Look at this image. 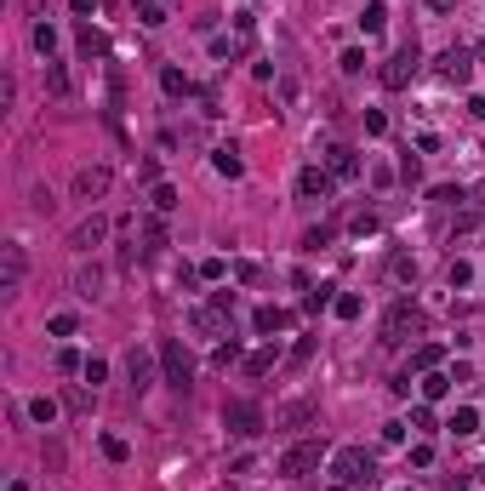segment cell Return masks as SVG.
Returning <instances> with one entry per match:
<instances>
[{"label": "cell", "instance_id": "6da1fadb", "mask_svg": "<svg viewBox=\"0 0 485 491\" xmlns=\"http://www.w3.org/2000/svg\"><path fill=\"white\" fill-rule=\"evenodd\" d=\"M331 474H337V485H371L377 480V457L366 452V445H343V452H331Z\"/></svg>", "mask_w": 485, "mask_h": 491}, {"label": "cell", "instance_id": "7a4b0ae2", "mask_svg": "<svg viewBox=\"0 0 485 491\" xmlns=\"http://www.w3.org/2000/svg\"><path fill=\"white\" fill-rule=\"evenodd\" d=\"M417 332H423L417 303H411V297H400V303H394L388 315H383V348H400V343H411Z\"/></svg>", "mask_w": 485, "mask_h": 491}, {"label": "cell", "instance_id": "3957f363", "mask_svg": "<svg viewBox=\"0 0 485 491\" xmlns=\"http://www.w3.org/2000/svg\"><path fill=\"white\" fill-rule=\"evenodd\" d=\"M308 423H320V400H308V394L280 400V406H274V417H269V428H280V434H303Z\"/></svg>", "mask_w": 485, "mask_h": 491}, {"label": "cell", "instance_id": "277c9868", "mask_svg": "<svg viewBox=\"0 0 485 491\" xmlns=\"http://www.w3.org/2000/svg\"><path fill=\"white\" fill-rule=\"evenodd\" d=\"M160 366H166V383L178 388V394L194 383V354H189L178 337H171V343H160Z\"/></svg>", "mask_w": 485, "mask_h": 491}, {"label": "cell", "instance_id": "5b68a950", "mask_svg": "<svg viewBox=\"0 0 485 491\" xmlns=\"http://www.w3.org/2000/svg\"><path fill=\"white\" fill-rule=\"evenodd\" d=\"M223 428H229V434H240V440H251V434L269 428V417H263L251 400H229V406H223Z\"/></svg>", "mask_w": 485, "mask_h": 491}, {"label": "cell", "instance_id": "8992f818", "mask_svg": "<svg viewBox=\"0 0 485 491\" xmlns=\"http://www.w3.org/2000/svg\"><path fill=\"white\" fill-rule=\"evenodd\" d=\"M417 63H423L417 40H406V46L388 58V69H383V86H388V92H406V86H411V74H417Z\"/></svg>", "mask_w": 485, "mask_h": 491}, {"label": "cell", "instance_id": "52a82bcc", "mask_svg": "<svg viewBox=\"0 0 485 491\" xmlns=\"http://www.w3.org/2000/svg\"><path fill=\"white\" fill-rule=\"evenodd\" d=\"M109 183H114V171H109V166H80V171H74V183H69V195L92 206V200L109 195Z\"/></svg>", "mask_w": 485, "mask_h": 491}, {"label": "cell", "instance_id": "ba28073f", "mask_svg": "<svg viewBox=\"0 0 485 491\" xmlns=\"http://www.w3.org/2000/svg\"><path fill=\"white\" fill-rule=\"evenodd\" d=\"M320 457H326V445H320V440H297L291 452L280 457V474H286V480H303L308 469H320Z\"/></svg>", "mask_w": 485, "mask_h": 491}, {"label": "cell", "instance_id": "9c48e42d", "mask_svg": "<svg viewBox=\"0 0 485 491\" xmlns=\"http://www.w3.org/2000/svg\"><path fill=\"white\" fill-rule=\"evenodd\" d=\"M23 275H29V251H23V240H6L0 246V292H18Z\"/></svg>", "mask_w": 485, "mask_h": 491}, {"label": "cell", "instance_id": "30bf717a", "mask_svg": "<svg viewBox=\"0 0 485 491\" xmlns=\"http://www.w3.org/2000/svg\"><path fill=\"white\" fill-rule=\"evenodd\" d=\"M103 240H109V217H103V211H92V217H80V223H74V235H69V246H74L80 257H86V251H98Z\"/></svg>", "mask_w": 485, "mask_h": 491}, {"label": "cell", "instance_id": "8fae6325", "mask_svg": "<svg viewBox=\"0 0 485 491\" xmlns=\"http://www.w3.org/2000/svg\"><path fill=\"white\" fill-rule=\"evenodd\" d=\"M126 383H131V394H143V388L154 383V360H149L143 348H131V354H126Z\"/></svg>", "mask_w": 485, "mask_h": 491}, {"label": "cell", "instance_id": "7c38bea8", "mask_svg": "<svg viewBox=\"0 0 485 491\" xmlns=\"http://www.w3.org/2000/svg\"><path fill=\"white\" fill-rule=\"evenodd\" d=\"M194 332L200 337H229V308H217V303L194 308Z\"/></svg>", "mask_w": 485, "mask_h": 491}, {"label": "cell", "instance_id": "4fadbf2b", "mask_svg": "<svg viewBox=\"0 0 485 491\" xmlns=\"http://www.w3.org/2000/svg\"><path fill=\"white\" fill-rule=\"evenodd\" d=\"M297 195H303V200H331V171L308 166V171L297 177Z\"/></svg>", "mask_w": 485, "mask_h": 491}, {"label": "cell", "instance_id": "5bb4252c", "mask_svg": "<svg viewBox=\"0 0 485 491\" xmlns=\"http://www.w3.org/2000/svg\"><path fill=\"white\" fill-rule=\"evenodd\" d=\"M468 69H474V58H468L463 46H451L446 58H439V74H446L451 86H463V80H468Z\"/></svg>", "mask_w": 485, "mask_h": 491}, {"label": "cell", "instance_id": "9a60e30c", "mask_svg": "<svg viewBox=\"0 0 485 491\" xmlns=\"http://www.w3.org/2000/svg\"><path fill=\"white\" fill-rule=\"evenodd\" d=\"M74 297H86V303L103 297V269H98V263H92V269H86V263L74 269Z\"/></svg>", "mask_w": 485, "mask_h": 491}, {"label": "cell", "instance_id": "2e32d148", "mask_svg": "<svg viewBox=\"0 0 485 491\" xmlns=\"http://www.w3.org/2000/svg\"><path fill=\"white\" fill-rule=\"evenodd\" d=\"M280 366V348H257V354H246V377H269Z\"/></svg>", "mask_w": 485, "mask_h": 491}, {"label": "cell", "instance_id": "e0dca14e", "mask_svg": "<svg viewBox=\"0 0 485 491\" xmlns=\"http://www.w3.org/2000/svg\"><path fill=\"white\" fill-rule=\"evenodd\" d=\"M211 166H217V177H240V171H246V160H240L234 149H217V155H211Z\"/></svg>", "mask_w": 485, "mask_h": 491}, {"label": "cell", "instance_id": "ac0fdd59", "mask_svg": "<svg viewBox=\"0 0 485 491\" xmlns=\"http://www.w3.org/2000/svg\"><path fill=\"white\" fill-rule=\"evenodd\" d=\"M29 417H34L40 428H52V423H58V400H46V394H40V400H29Z\"/></svg>", "mask_w": 485, "mask_h": 491}, {"label": "cell", "instance_id": "d6986e66", "mask_svg": "<svg viewBox=\"0 0 485 491\" xmlns=\"http://www.w3.org/2000/svg\"><path fill=\"white\" fill-rule=\"evenodd\" d=\"M46 86H52V98H69V69L58 58H46Z\"/></svg>", "mask_w": 485, "mask_h": 491}, {"label": "cell", "instance_id": "ffe728a7", "mask_svg": "<svg viewBox=\"0 0 485 491\" xmlns=\"http://www.w3.org/2000/svg\"><path fill=\"white\" fill-rule=\"evenodd\" d=\"M160 86H166V98H189V74L183 69H160Z\"/></svg>", "mask_w": 485, "mask_h": 491}, {"label": "cell", "instance_id": "44dd1931", "mask_svg": "<svg viewBox=\"0 0 485 491\" xmlns=\"http://www.w3.org/2000/svg\"><path fill=\"white\" fill-rule=\"evenodd\" d=\"M286 326H291L286 308H257V332H286Z\"/></svg>", "mask_w": 485, "mask_h": 491}, {"label": "cell", "instance_id": "7402d4cb", "mask_svg": "<svg viewBox=\"0 0 485 491\" xmlns=\"http://www.w3.org/2000/svg\"><path fill=\"white\" fill-rule=\"evenodd\" d=\"M131 6H138V18H143L149 29H160V23H166V0H131Z\"/></svg>", "mask_w": 485, "mask_h": 491}, {"label": "cell", "instance_id": "603a6c76", "mask_svg": "<svg viewBox=\"0 0 485 491\" xmlns=\"http://www.w3.org/2000/svg\"><path fill=\"white\" fill-rule=\"evenodd\" d=\"M331 171H337V177H360V160H354V149H331Z\"/></svg>", "mask_w": 485, "mask_h": 491}, {"label": "cell", "instance_id": "cb8c5ba5", "mask_svg": "<svg viewBox=\"0 0 485 491\" xmlns=\"http://www.w3.org/2000/svg\"><path fill=\"white\" fill-rule=\"evenodd\" d=\"M154 211H160V217L178 211V189H171V183H154Z\"/></svg>", "mask_w": 485, "mask_h": 491}, {"label": "cell", "instance_id": "d4e9b609", "mask_svg": "<svg viewBox=\"0 0 485 491\" xmlns=\"http://www.w3.org/2000/svg\"><path fill=\"white\" fill-rule=\"evenodd\" d=\"M143 240H149V251H160V246H166V223H160V211L143 223Z\"/></svg>", "mask_w": 485, "mask_h": 491}, {"label": "cell", "instance_id": "484cf974", "mask_svg": "<svg viewBox=\"0 0 485 491\" xmlns=\"http://www.w3.org/2000/svg\"><path fill=\"white\" fill-rule=\"evenodd\" d=\"M52 46H58V29H52V23H34V52L52 58Z\"/></svg>", "mask_w": 485, "mask_h": 491}, {"label": "cell", "instance_id": "4316f807", "mask_svg": "<svg viewBox=\"0 0 485 491\" xmlns=\"http://www.w3.org/2000/svg\"><path fill=\"white\" fill-rule=\"evenodd\" d=\"M411 366H417V372H434V366H439V343H423Z\"/></svg>", "mask_w": 485, "mask_h": 491}, {"label": "cell", "instance_id": "83f0119b", "mask_svg": "<svg viewBox=\"0 0 485 491\" xmlns=\"http://www.w3.org/2000/svg\"><path fill=\"white\" fill-rule=\"evenodd\" d=\"M446 388H451V377H439V372H428V377H423V400H439Z\"/></svg>", "mask_w": 485, "mask_h": 491}, {"label": "cell", "instance_id": "f1b7e54d", "mask_svg": "<svg viewBox=\"0 0 485 491\" xmlns=\"http://www.w3.org/2000/svg\"><path fill=\"white\" fill-rule=\"evenodd\" d=\"M474 428H479V412H468V406H463V412L451 417V434H474Z\"/></svg>", "mask_w": 485, "mask_h": 491}, {"label": "cell", "instance_id": "f546056e", "mask_svg": "<svg viewBox=\"0 0 485 491\" xmlns=\"http://www.w3.org/2000/svg\"><path fill=\"white\" fill-rule=\"evenodd\" d=\"M308 354H314V337H303V343L291 348V360H286V366H291V372H297V366H308Z\"/></svg>", "mask_w": 485, "mask_h": 491}, {"label": "cell", "instance_id": "4dcf8cb0", "mask_svg": "<svg viewBox=\"0 0 485 491\" xmlns=\"http://www.w3.org/2000/svg\"><path fill=\"white\" fill-rule=\"evenodd\" d=\"M80 52H86V58H92V52H103V34H92V23L80 29Z\"/></svg>", "mask_w": 485, "mask_h": 491}, {"label": "cell", "instance_id": "1f68e13d", "mask_svg": "<svg viewBox=\"0 0 485 491\" xmlns=\"http://www.w3.org/2000/svg\"><path fill=\"white\" fill-rule=\"evenodd\" d=\"M383 18H388V12H383V0H371V6H366V18H360V23H366V29L377 34V29H383Z\"/></svg>", "mask_w": 485, "mask_h": 491}, {"label": "cell", "instance_id": "d6a6232c", "mask_svg": "<svg viewBox=\"0 0 485 491\" xmlns=\"http://www.w3.org/2000/svg\"><path fill=\"white\" fill-rule=\"evenodd\" d=\"M337 315H343V320H360V297H354V292L337 297Z\"/></svg>", "mask_w": 485, "mask_h": 491}, {"label": "cell", "instance_id": "836d02e7", "mask_svg": "<svg viewBox=\"0 0 485 491\" xmlns=\"http://www.w3.org/2000/svg\"><path fill=\"white\" fill-rule=\"evenodd\" d=\"M46 332H52V337H69V332H74V315H52Z\"/></svg>", "mask_w": 485, "mask_h": 491}, {"label": "cell", "instance_id": "e575fe53", "mask_svg": "<svg viewBox=\"0 0 485 491\" xmlns=\"http://www.w3.org/2000/svg\"><path fill=\"white\" fill-rule=\"evenodd\" d=\"M80 372H86V383H92V388H98V383H103V377H109V366H103V360H86V366H80Z\"/></svg>", "mask_w": 485, "mask_h": 491}, {"label": "cell", "instance_id": "d590c367", "mask_svg": "<svg viewBox=\"0 0 485 491\" xmlns=\"http://www.w3.org/2000/svg\"><path fill=\"white\" fill-rule=\"evenodd\" d=\"M417 177H423V166H417V155H406L400 160V183H417Z\"/></svg>", "mask_w": 485, "mask_h": 491}, {"label": "cell", "instance_id": "8d00e7d4", "mask_svg": "<svg viewBox=\"0 0 485 491\" xmlns=\"http://www.w3.org/2000/svg\"><path fill=\"white\" fill-rule=\"evenodd\" d=\"M394 280H417V263L411 257H394Z\"/></svg>", "mask_w": 485, "mask_h": 491}, {"label": "cell", "instance_id": "74e56055", "mask_svg": "<svg viewBox=\"0 0 485 491\" xmlns=\"http://www.w3.org/2000/svg\"><path fill=\"white\" fill-rule=\"evenodd\" d=\"M234 354H240V343L229 337V343H217V354H211V360H217V366H229V360H234Z\"/></svg>", "mask_w": 485, "mask_h": 491}, {"label": "cell", "instance_id": "f35d334b", "mask_svg": "<svg viewBox=\"0 0 485 491\" xmlns=\"http://www.w3.org/2000/svg\"><path fill=\"white\" fill-rule=\"evenodd\" d=\"M366 69V52H343V74H360Z\"/></svg>", "mask_w": 485, "mask_h": 491}, {"label": "cell", "instance_id": "ab89813d", "mask_svg": "<svg viewBox=\"0 0 485 491\" xmlns=\"http://www.w3.org/2000/svg\"><path fill=\"white\" fill-rule=\"evenodd\" d=\"M326 240H331V229H308V235H303V246H308V251H320Z\"/></svg>", "mask_w": 485, "mask_h": 491}, {"label": "cell", "instance_id": "60d3db41", "mask_svg": "<svg viewBox=\"0 0 485 491\" xmlns=\"http://www.w3.org/2000/svg\"><path fill=\"white\" fill-rule=\"evenodd\" d=\"M103 452H109V457H114V463H126V457H131V452H126V440H114V434H109V440H103Z\"/></svg>", "mask_w": 485, "mask_h": 491}, {"label": "cell", "instance_id": "b9f144b4", "mask_svg": "<svg viewBox=\"0 0 485 491\" xmlns=\"http://www.w3.org/2000/svg\"><path fill=\"white\" fill-rule=\"evenodd\" d=\"M468 280H474V269H468V263L457 257V263H451V286H468Z\"/></svg>", "mask_w": 485, "mask_h": 491}, {"label": "cell", "instance_id": "7bdbcfd3", "mask_svg": "<svg viewBox=\"0 0 485 491\" xmlns=\"http://www.w3.org/2000/svg\"><path fill=\"white\" fill-rule=\"evenodd\" d=\"M74 12L80 18H98V0H74Z\"/></svg>", "mask_w": 485, "mask_h": 491}, {"label": "cell", "instance_id": "ee69618b", "mask_svg": "<svg viewBox=\"0 0 485 491\" xmlns=\"http://www.w3.org/2000/svg\"><path fill=\"white\" fill-rule=\"evenodd\" d=\"M457 6V0H428V12H451Z\"/></svg>", "mask_w": 485, "mask_h": 491}, {"label": "cell", "instance_id": "f6af8a7d", "mask_svg": "<svg viewBox=\"0 0 485 491\" xmlns=\"http://www.w3.org/2000/svg\"><path fill=\"white\" fill-rule=\"evenodd\" d=\"M29 12H34V18H40V0H29Z\"/></svg>", "mask_w": 485, "mask_h": 491}]
</instances>
